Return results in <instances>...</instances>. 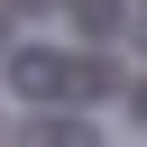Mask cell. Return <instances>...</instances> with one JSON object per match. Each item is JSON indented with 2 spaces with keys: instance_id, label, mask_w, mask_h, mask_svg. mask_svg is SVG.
Listing matches in <instances>:
<instances>
[{
  "instance_id": "cell-5",
  "label": "cell",
  "mask_w": 147,
  "mask_h": 147,
  "mask_svg": "<svg viewBox=\"0 0 147 147\" xmlns=\"http://www.w3.org/2000/svg\"><path fill=\"white\" fill-rule=\"evenodd\" d=\"M129 110H138V119H147V83H129Z\"/></svg>"
},
{
  "instance_id": "cell-4",
  "label": "cell",
  "mask_w": 147,
  "mask_h": 147,
  "mask_svg": "<svg viewBox=\"0 0 147 147\" xmlns=\"http://www.w3.org/2000/svg\"><path fill=\"white\" fill-rule=\"evenodd\" d=\"M74 28H83V37H110V28H119V0H74Z\"/></svg>"
},
{
  "instance_id": "cell-7",
  "label": "cell",
  "mask_w": 147,
  "mask_h": 147,
  "mask_svg": "<svg viewBox=\"0 0 147 147\" xmlns=\"http://www.w3.org/2000/svg\"><path fill=\"white\" fill-rule=\"evenodd\" d=\"M138 46H147V9H138Z\"/></svg>"
},
{
  "instance_id": "cell-6",
  "label": "cell",
  "mask_w": 147,
  "mask_h": 147,
  "mask_svg": "<svg viewBox=\"0 0 147 147\" xmlns=\"http://www.w3.org/2000/svg\"><path fill=\"white\" fill-rule=\"evenodd\" d=\"M0 46H9V9H0Z\"/></svg>"
},
{
  "instance_id": "cell-3",
  "label": "cell",
  "mask_w": 147,
  "mask_h": 147,
  "mask_svg": "<svg viewBox=\"0 0 147 147\" xmlns=\"http://www.w3.org/2000/svg\"><path fill=\"white\" fill-rule=\"evenodd\" d=\"M64 92H74V101H110V92H119V64H110V55H64Z\"/></svg>"
},
{
  "instance_id": "cell-1",
  "label": "cell",
  "mask_w": 147,
  "mask_h": 147,
  "mask_svg": "<svg viewBox=\"0 0 147 147\" xmlns=\"http://www.w3.org/2000/svg\"><path fill=\"white\" fill-rule=\"evenodd\" d=\"M9 92L55 101V92H64V55H55V46H18V55H9Z\"/></svg>"
},
{
  "instance_id": "cell-8",
  "label": "cell",
  "mask_w": 147,
  "mask_h": 147,
  "mask_svg": "<svg viewBox=\"0 0 147 147\" xmlns=\"http://www.w3.org/2000/svg\"><path fill=\"white\" fill-rule=\"evenodd\" d=\"M0 147H9V119H0Z\"/></svg>"
},
{
  "instance_id": "cell-2",
  "label": "cell",
  "mask_w": 147,
  "mask_h": 147,
  "mask_svg": "<svg viewBox=\"0 0 147 147\" xmlns=\"http://www.w3.org/2000/svg\"><path fill=\"white\" fill-rule=\"evenodd\" d=\"M18 147H101V129H92V119H74V110H46V119H28V129H18Z\"/></svg>"
}]
</instances>
